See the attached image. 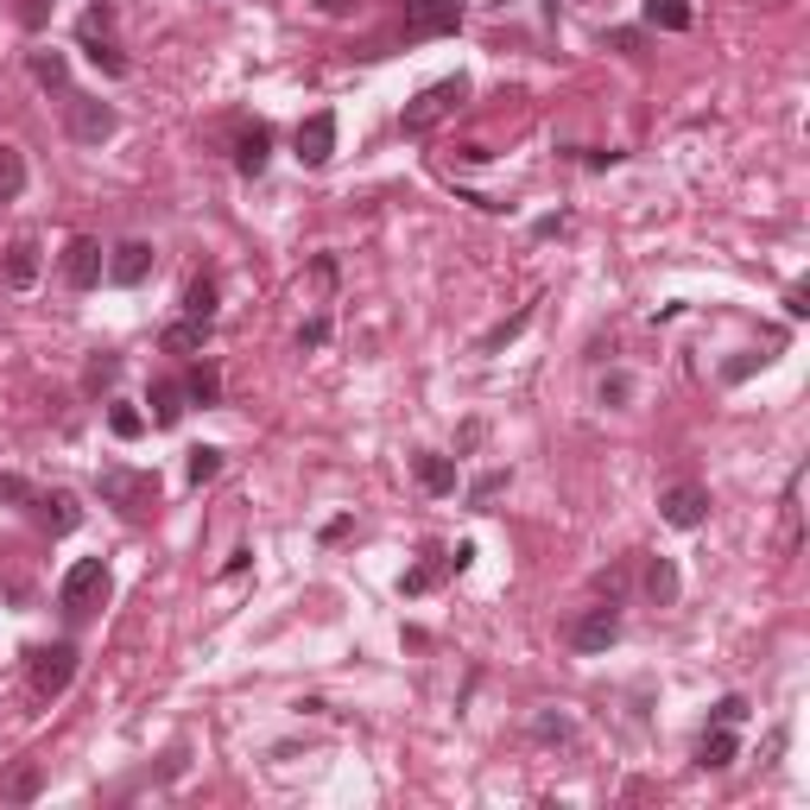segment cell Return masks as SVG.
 Listing matches in <instances>:
<instances>
[{
  "label": "cell",
  "instance_id": "e575fe53",
  "mask_svg": "<svg viewBox=\"0 0 810 810\" xmlns=\"http://www.w3.org/2000/svg\"><path fill=\"white\" fill-rule=\"evenodd\" d=\"M532 735H539V741H570V722H564V716H539Z\"/></svg>",
  "mask_w": 810,
  "mask_h": 810
},
{
  "label": "cell",
  "instance_id": "4fadbf2b",
  "mask_svg": "<svg viewBox=\"0 0 810 810\" xmlns=\"http://www.w3.org/2000/svg\"><path fill=\"white\" fill-rule=\"evenodd\" d=\"M0 279H7L13 292H26V286L38 279V241H33V235H20V241L7 248V266H0Z\"/></svg>",
  "mask_w": 810,
  "mask_h": 810
},
{
  "label": "cell",
  "instance_id": "5bb4252c",
  "mask_svg": "<svg viewBox=\"0 0 810 810\" xmlns=\"http://www.w3.org/2000/svg\"><path fill=\"white\" fill-rule=\"evenodd\" d=\"M33 507H38V519H45V526H51L58 539H64V532H76V526H83V507H76V494H64V488H58V494H38Z\"/></svg>",
  "mask_w": 810,
  "mask_h": 810
},
{
  "label": "cell",
  "instance_id": "4316f807",
  "mask_svg": "<svg viewBox=\"0 0 810 810\" xmlns=\"http://www.w3.org/2000/svg\"><path fill=\"white\" fill-rule=\"evenodd\" d=\"M33 76L45 83V89H64V83H71V71H64V58H58V51H38V58H33Z\"/></svg>",
  "mask_w": 810,
  "mask_h": 810
},
{
  "label": "cell",
  "instance_id": "30bf717a",
  "mask_svg": "<svg viewBox=\"0 0 810 810\" xmlns=\"http://www.w3.org/2000/svg\"><path fill=\"white\" fill-rule=\"evenodd\" d=\"M405 20H412L418 38H443V33H456L463 0H405Z\"/></svg>",
  "mask_w": 810,
  "mask_h": 810
},
{
  "label": "cell",
  "instance_id": "60d3db41",
  "mask_svg": "<svg viewBox=\"0 0 810 810\" xmlns=\"http://www.w3.org/2000/svg\"><path fill=\"white\" fill-rule=\"evenodd\" d=\"M754 362H767V355H741V362H729V380H747V374H754Z\"/></svg>",
  "mask_w": 810,
  "mask_h": 810
},
{
  "label": "cell",
  "instance_id": "9c48e42d",
  "mask_svg": "<svg viewBox=\"0 0 810 810\" xmlns=\"http://www.w3.org/2000/svg\"><path fill=\"white\" fill-rule=\"evenodd\" d=\"M102 273H109V254H102V241L76 235L71 248H64V279H71L76 292H89V286H102Z\"/></svg>",
  "mask_w": 810,
  "mask_h": 810
},
{
  "label": "cell",
  "instance_id": "484cf974",
  "mask_svg": "<svg viewBox=\"0 0 810 810\" xmlns=\"http://www.w3.org/2000/svg\"><path fill=\"white\" fill-rule=\"evenodd\" d=\"M185 476L197 481V488H203V481H216V476H222V450H210V443H203V450H190Z\"/></svg>",
  "mask_w": 810,
  "mask_h": 810
},
{
  "label": "cell",
  "instance_id": "603a6c76",
  "mask_svg": "<svg viewBox=\"0 0 810 810\" xmlns=\"http://www.w3.org/2000/svg\"><path fill=\"white\" fill-rule=\"evenodd\" d=\"M38 785H45V779H38V767H13V773H7V785H0V798H7V805H33Z\"/></svg>",
  "mask_w": 810,
  "mask_h": 810
},
{
  "label": "cell",
  "instance_id": "3957f363",
  "mask_svg": "<svg viewBox=\"0 0 810 810\" xmlns=\"http://www.w3.org/2000/svg\"><path fill=\"white\" fill-rule=\"evenodd\" d=\"M102 595H109V564H102V557H76L71 570H64V583H58V602H64L71 615L96 608Z\"/></svg>",
  "mask_w": 810,
  "mask_h": 810
},
{
  "label": "cell",
  "instance_id": "5b68a950",
  "mask_svg": "<svg viewBox=\"0 0 810 810\" xmlns=\"http://www.w3.org/2000/svg\"><path fill=\"white\" fill-rule=\"evenodd\" d=\"M659 514L665 526H678V532H697L703 519H709V488H697V481H671L659 494Z\"/></svg>",
  "mask_w": 810,
  "mask_h": 810
},
{
  "label": "cell",
  "instance_id": "7402d4cb",
  "mask_svg": "<svg viewBox=\"0 0 810 810\" xmlns=\"http://www.w3.org/2000/svg\"><path fill=\"white\" fill-rule=\"evenodd\" d=\"M185 393H190V405H222V374L210 368V362H197L190 380H185Z\"/></svg>",
  "mask_w": 810,
  "mask_h": 810
},
{
  "label": "cell",
  "instance_id": "b9f144b4",
  "mask_svg": "<svg viewBox=\"0 0 810 810\" xmlns=\"http://www.w3.org/2000/svg\"><path fill=\"white\" fill-rule=\"evenodd\" d=\"M311 7H317V13H342V7H349V0H311Z\"/></svg>",
  "mask_w": 810,
  "mask_h": 810
},
{
  "label": "cell",
  "instance_id": "f546056e",
  "mask_svg": "<svg viewBox=\"0 0 810 810\" xmlns=\"http://www.w3.org/2000/svg\"><path fill=\"white\" fill-rule=\"evenodd\" d=\"M109 26H114V13H109V7H89V13L76 20V33H83V38H109Z\"/></svg>",
  "mask_w": 810,
  "mask_h": 810
},
{
  "label": "cell",
  "instance_id": "2e32d148",
  "mask_svg": "<svg viewBox=\"0 0 810 810\" xmlns=\"http://www.w3.org/2000/svg\"><path fill=\"white\" fill-rule=\"evenodd\" d=\"M147 405H152V425H178L185 405H190V393L178 387V380H159V387L147 393Z\"/></svg>",
  "mask_w": 810,
  "mask_h": 810
},
{
  "label": "cell",
  "instance_id": "ab89813d",
  "mask_svg": "<svg viewBox=\"0 0 810 810\" xmlns=\"http://www.w3.org/2000/svg\"><path fill=\"white\" fill-rule=\"evenodd\" d=\"M608 45H615V51H627V58H640V33H608Z\"/></svg>",
  "mask_w": 810,
  "mask_h": 810
},
{
  "label": "cell",
  "instance_id": "ffe728a7",
  "mask_svg": "<svg viewBox=\"0 0 810 810\" xmlns=\"http://www.w3.org/2000/svg\"><path fill=\"white\" fill-rule=\"evenodd\" d=\"M646 595H653L659 608L678 602V570H671V557H653V564H646Z\"/></svg>",
  "mask_w": 810,
  "mask_h": 810
},
{
  "label": "cell",
  "instance_id": "6da1fadb",
  "mask_svg": "<svg viewBox=\"0 0 810 810\" xmlns=\"http://www.w3.org/2000/svg\"><path fill=\"white\" fill-rule=\"evenodd\" d=\"M96 494L109 501L114 514L147 519L152 507H159V476H152V469H127V463H109V469L96 476Z\"/></svg>",
  "mask_w": 810,
  "mask_h": 810
},
{
  "label": "cell",
  "instance_id": "d590c367",
  "mask_svg": "<svg viewBox=\"0 0 810 810\" xmlns=\"http://www.w3.org/2000/svg\"><path fill=\"white\" fill-rule=\"evenodd\" d=\"M526 324H532V311H519V317H507V324H501V330L488 336V349H501V342H514V336L526 330Z\"/></svg>",
  "mask_w": 810,
  "mask_h": 810
},
{
  "label": "cell",
  "instance_id": "8992f818",
  "mask_svg": "<svg viewBox=\"0 0 810 810\" xmlns=\"http://www.w3.org/2000/svg\"><path fill=\"white\" fill-rule=\"evenodd\" d=\"M76 678V646H38L33 653V691L38 697H64Z\"/></svg>",
  "mask_w": 810,
  "mask_h": 810
},
{
  "label": "cell",
  "instance_id": "8fae6325",
  "mask_svg": "<svg viewBox=\"0 0 810 810\" xmlns=\"http://www.w3.org/2000/svg\"><path fill=\"white\" fill-rule=\"evenodd\" d=\"M147 273H152V248H147V241H121V248L109 254V279H114V286H140Z\"/></svg>",
  "mask_w": 810,
  "mask_h": 810
},
{
  "label": "cell",
  "instance_id": "d6a6232c",
  "mask_svg": "<svg viewBox=\"0 0 810 810\" xmlns=\"http://www.w3.org/2000/svg\"><path fill=\"white\" fill-rule=\"evenodd\" d=\"M633 400V380H627V374H608V380H602V405H627Z\"/></svg>",
  "mask_w": 810,
  "mask_h": 810
},
{
  "label": "cell",
  "instance_id": "277c9868",
  "mask_svg": "<svg viewBox=\"0 0 810 810\" xmlns=\"http://www.w3.org/2000/svg\"><path fill=\"white\" fill-rule=\"evenodd\" d=\"M64 121H71V140L76 147H102V140H114V109L109 102H96V96H64Z\"/></svg>",
  "mask_w": 810,
  "mask_h": 810
},
{
  "label": "cell",
  "instance_id": "4dcf8cb0",
  "mask_svg": "<svg viewBox=\"0 0 810 810\" xmlns=\"http://www.w3.org/2000/svg\"><path fill=\"white\" fill-rule=\"evenodd\" d=\"M501 488H507V469H488V476H481L476 488H469V501H476V507H488V501H494Z\"/></svg>",
  "mask_w": 810,
  "mask_h": 810
},
{
  "label": "cell",
  "instance_id": "44dd1931",
  "mask_svg": "<svg viewBox=\"0 0 810 810\" xmlns=\"http://www.w3.org/2000/svg\"><path fill=\"white\" fill-rule=\"evenodd\" d=\"M20 190H26V159H20V147L0 140V203H13Z\"/></svg>",
  "mask_w": 810,
  "mask_h": 810
},
{
  "label": "cell",
  "instance_id": "74e56055",
  "mask_svg": "<svg viewBox=\"0 0 810 810\" xmlns=\"http://www.w3.org/2000/svg\"><path fill=\"white\" fill-rule=\"evenodd\" d=\"M741 716H747V703H741V697H722V703H716V722H722V729H735Z\"/></svg>",
  "mask_w": 810,
  "mask_h": 810
},
{
  "label": "cell",
  "instance_id": "e0dca14e",
  "mask_svg": "<svg viewBox=\"0 0 810 810\" xmlns=\"http://www.w3.org/2000/svg\"><path fill=\"white\" fill-rule=\"evenodd\" d=\"M640 13H646V26H659V33H691V0H646Z\"/></svg>",
  "mask_w": 810,
  "mask_h": 810
},
{
  "label": "cell",
  "instance_id": "9a60e30c",
  "mask_svg": "<svg viewBox=\"0 0 810 810\" xmlns=\"http://www.w3.org/2000/svg\"><path fill=\"white\" fill-rule=\"evenodd\" d=\"M735 754H741L735 729H722V722H716V729L703 735V747H697V767H703V773H722V767H735Z\"/></svg>",
  "mask_w": 810,
  "mask_h": 810
},
{
  "label": "cell",
  "instance_id": "52a82bcc",
  "mask_svg": "<svg viewBox=\"0 0 810 810\" xmlns=\"http://www.w3.org/2000/svg\"><path fill=\"white\" fill-rule=\"evenodd\" d=\"M615 640H621V615H615V602H602V608H590V615L570 621V646H577V653H608Z\"/></svg>",
  "mask_w": 810,
  "mask_h": 810
},
{
  "label": "cell",
  "instance_id": "f35d334b",
  "mask_svg": "<svg viewBox=\"0 0 810 810\" xmlns=\"http://www.w3.org/2000/svg\"><path fill=\"white\" fill-rule=\"evenodd\" d=\"M785 311H792V317H810V292H805V286H792V292H785Z\"/></svg>",
  "mask_w": 810,
  "mask_h": 810
},
{
  "label": "cell",
  "instance_id": "7a4b0ae2",
  "mask_svg": "<svg viewBox=\"0 0 810 810\" xmlns=\"http://www.w3.org/2000/svg\"><path fill=\"white\" fill-rule=\"evenodd\" d=\"M469 102V76H443V83H431V89H418L412 102H405V114H400V127L405 134H431L443 114H456Z\"/></svg>",
  "mask_w": 810,
  "mask_h": 810
},
{
  "label": "cell",
  "instance_id": "f1b7e54d",
  "mask_svg": "<svg viewBox=\"0 0 810 810\" xmlns=\"http://www.w3.org/2000/svg\"><path fill=\"white\" fill-rule=\"evenodd\" d=\"M438 577H443V564H418V570H405V577H400V590L425 595V590H438Z\"/></svg>",
  "mask_w": 810,
  "mask_h": 810
},
{
  "label": "cell",
  "instance_id": "7c38bea8",
  "mask_svg": "<svg viewBox=\"0 0 810 810\" xmlns=\"http://www.w3.org/2000/svg\"><path fill=\"white\" fill-rule=\"evenodd\" d=\"M266 152H273V127L254 121V127L235 140V172H241V178H260V172H266Z\"/></svg>",
  "mask_w": 810,
  "mask_h": 810
},
{
  "label": "cell",
  "instance_id": "8d00e7d4",
  "mask_svg": "<svg viewBox=\"0 0 810 810\" xmlns=\"http://www.w3.org/2000/svg\"><path fill=\"white\" fill-rule=\"evenodd\" d=\"M298 342H304V349H324V342H330V324H324V317H311V324L298 330Z\"/></svg>",
  "mask_w": 810,
  "mask_h": 810
},
{
  "label": "cell",
  "instance_id": "d4e9b609",
  "mask_svg": "<svg viewBox=\"0 0 810 810\" xmlns=\"http://www.w3.org/2000/svg\"><path fill=\"white\" fill-rule=\"evenodd\" d=\"M83 51H89V64H96V71H109V76H127V58L114 51L109 38H83Z\"/></svg>",
  "mask_w": 810,
  "mask_h": 810
},
{
  "label": "cell",
  "instance_id": "83f0119b",
  "mask_svg": "<svg viewBox=\"0 0 810 810\" xmlns=\"http://www.w3.org/2000/svg\"><path fill=\"white\" fill-rule=\"evenodd\" d=\"M109 431H114V438H127V443H134L140 431H147V418H140L134 405H114V412H109Z\"/></svg>",
  "mask_w": 810,
  "mask_h": 810
},
{
  "label": "cell",
  "instance_id": "1f68e13d",
  "mask_svg": "<svg viewBox=\"0 0 810 810\" xmlns=\"http://www.w3.org/2000/svg\"><path fill=\"white\" fill-rule=\"evenodd\" d=\"M0 501H7V507H33L38 494H33V488H26L20 476H0Z\"/></svg>",
  "mask_w": 810,
  "mask_h": 810
},
{
  "label": "cell",
  "instance_id": "ac0fdd59",
  "mask_svg": "<svg viewBox=\"0 0 810 810\" xmlns=\"http://www.w3.org/2000/svg\"><path fill=\"white\" fill-rule=\"evenodd\" d=\"M418 488H425V494H456V463L425 450V456H418Z\"/></svg>",
  "mask_w": 810,
  "mask_h": 810
},
{
  "label": "cell",
  "instance_id": "d6986e66",
  "mask_svg": "<svg viewBox=\"0 0 810 810\" xmlns=\"http://www.w3.org/2000/svg\"><path fill=\"white\" fill-rule=\"evenodd\" d=\"M203 342H210V324H203V317H178V324L165 330V349H172V355H197Z\"/></svg>",
  "mask_w": 810,
  "mask_h": 810
},
{
  "label": "cell",
  "instance_id": "ba28073f",
  "mask_svg": "<svg viewBox=\"0 0 810 810\" xmlns=\"http://www.w3.org/2000/svg\"><path fill=\"white\" fill-rule=\"evenodd\" d=\"M330 152H336V114L330 109H317L311 121H298V165H330Z\"/></svg>",
  "mask_w": 810,
  "mask_h": 810
},
{
  "label": "cell",
  "instance_id": "cb8c5ba5",
  "mask_svg": "<svg viewBox=\"0 0 810 810\" xmlns=\"http://www.w3.org/2000/svg\"><path fill=\"white\" fill-rule=\"evenodd\" d=\"M185 317H216V279H190L185 286Z\"/></svg>",
  "mask_w": 810,
  "mask_h": 810
},
{
  "label": "cell",
  "instance_id": "836d02e7",
  "mask_svg": "<svg viewBox=\"0 0 810 810\" xmlns=\"http://www.w3.org/2000/svg\"><path fill=\"white\" fill-rule=\"evenodd\" d=\"M114 374H121V362H114V355H102V362H89V393H102V387H109Z\"/></svg>",
  "mask_w": 810,
  "mask_h": 810
}]
</instances>
